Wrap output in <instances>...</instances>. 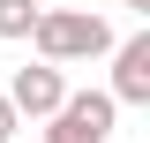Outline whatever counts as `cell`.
Instances as JSON below:
<instances>
[{
  "instance_id": "obj_4",
  "label": "cell",
  "mask_w": 150,
  "mask_h": 143,
  "mask_svg": "<svg viewBox=\"0 0 150 143\" xmlns=\"http://www.w3.org/2000/svg\"><path fill=\"white\" fill-rule=\"evenodd\" d=\"M112 106H150V30L120 38L112 45V83H105Z\"/></svg>"
},
{
  "instance_id": "obj_2",
  "label": "cell",
  "mask_w": 150,
  "mask_h": 143,
  "mask_svg": "<svg viewBox=\"0 0 150 143\" xmlns=\"http://www.w3.org/2000/svg\"><path fill=\"white\" fill-rule=\"evenodd\" d=\"M112 121H120V106L105 90H68L60 113H53V128H45V143H105Z\"/></svg>"
},
{
  "instance_id": "obj_6",
  "label": "cell",
  "mask_w": 150,
  "mask_h": 143,
  "mask_svg": "<svg viewBox=\"0 0 150 143\" xmlns=\"http://www.w3.org/2000/svg\"><path fill=\"white\" fill-rule=\"evenodd\" d=\"M15 128H23V121H15V106H8V90H0V143L15 136Z\"/></svg>"
},
{
  "instance_id": "obj_3",
  "label": "cell",
  "mask_w": 150,
  "mask_h": 143,
  "mask_svg": "<svg viewBox=\"0 0 150 143\" xmlns=\"http://www.w3.org/2000/svg\"><path fill=\"white\" fill-rule=\"evenodd\" d=\"M60 98H68V75L60 68H15L8 75V106H15V121H53L60 113Z\"/></svg>"
},
{
  "instance_id": "obj_7",
  "label": "cell",
  "mask_w": 150,
  "mask_h": 143,
  "mask_svg": "<svg viewBox=\"0 0 150 143\" xmlns=\"http://www.w3.org/2000/svg\"><path fill=\"white\" fill-rule=\"evenodd\" d=\"M120 8H135V15H150V0H120Z\"/></svg>"
},
{
  "instance_id": "obj_1",
  "label": "cell",
  "mask_w": 150,
  "mask_h": 143,
  "mask_svg": "<svg viewBox=\"0 0 150 143\" xmlns=\"http://www.w3.org/2000/svg\"><path fill=\"white\" fill-rule=\"evenodd\" d=\"M30 45H38V60H45V68L105 60V53H112V23H105V15H90V8H38Z\"/></svg>"
},
{
  "instance_id": "obj_5",
  "label": "cell",
  "mask_w": 150,
  "mask_h": 143,
  "mask_svg": "<svg viewBox=\"0 0 150 143\" xmlns=\"http://www.w3.org/2000/svg\"><path fill=\"white\" fill-rule=\"evenodd\" d=\"M38 30V0H0V38H30Z\"/></svg>"
}]
</instances>
